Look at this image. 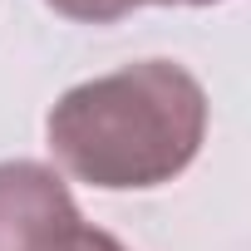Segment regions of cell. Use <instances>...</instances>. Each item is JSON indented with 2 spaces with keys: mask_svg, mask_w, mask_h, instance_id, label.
I'll list each match as a JSON object with an SVG mask.
<instances>
[{
  "mask_svg": "<svg viewBox=\"0 0 251 251\" xmlns=\"http://www.w3.org/2000/svg\"><path fill=\"white\" fill-rule=\"evenodd\" d=\"M158 5H212V0H158Z\"/></svg>",
  "mask_w": 251,
  "mask_h": 251,
  "instance_id": "obj_5",
  "label": "cell"
},
{
  "mask_svg": "<svg viewBox=\"0 0 251 251\" xmlns=\"http://www.w3.org/2000/svg\"><path fill=\"white\" fill-rule=\"evenodd\" d=\"M79 226L69 187L45 163H0V251H64Z\"/></svg>",
  "mask_w": 251,
  "mask_h": 251,
  "instance_id": "obj_2",
  "label": "cell"
},
{
  "mask_svg": "<svg viewBox=\"0 0 251 251\" xmlns=\"http://www.w3.org/2000/svg\"><path fill=\"white\" fill-rule=\"evenodd\" d=\"M45 5L69 15V20H84V25H108V20L133 15L138 5H148V0H45Z\"/></svg>",
  "mask_w": 251,
  "mask_h": 251,
  "instance_id": "obj_3",
  "label": "cell"
},
{
  "mask_svg": "<svg viewBox=\"0 0 251 251\" xmlns=\"http://www.w3.org/2000/svg\"><path fill=\"white\" fill-rule=\"evenodd\" d=\"M64 251H123L108 231H99V226H79L74 236H69V246Z\"/></svg>",
  "mask_w": 251,
  "mask_h": 251,
  "instance_id": "obj_4",
  "label": "cell"
},
{
  "mask_svg": "<svg viewBox=\"0 0 251 251\" xmlns=\"http://www.w3.org/2000/svg\"><path fill=\"white\" fill-rule=\"evenodd\" d=\"M50 148L89 187L128 192L173 182L207 138V94L173 59H138L74 84L50 108Z\"/></svg>",
  "mask_w": 251,
  "mask_h": 251,
  "instance_id": "obj_1",
  "label": "cell"
}]
</instances>
